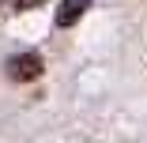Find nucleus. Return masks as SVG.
Instances as JSON below:
<instances>
[{"instance_id": "f257e3e1", "label": "nucleus", "mask_w": 147, "mask_h": 143, "mask_svg": "<svg viewBox=\"0 0 147 143\" xmlns=\"http://www.w3.org/2000/svg\"><path fill=\"white\" fill-rule=\"evenodd\" d=\"M42 56L38 53H19V56H11L8 60V79H15V83H34L38 75H42Z\"/></svg>"}, {"instance_id": "7ed1b4c3", "label": "nucleus", "mask_w": 147, "mask_h": 143, "mask_svg": "<svg viewBox=\"0 0 147 143\" xmlns=\"http://www.w3.org/2000/svg\"><path fill=\"white\" fill-rule=\"evenodd\" d=\"M8 11H30V8H42L45 0H0Z\"/></svg>"}, {"instance_id": "f03ea898", "label": "nucleus", "mask_w": 147, "mask_h": 143, "mask_svg": "<svg viewBox=\"0 0 147 143\" xmlns=\"http://www.w3.org/2000/svg\"><path fill=\"white\" fill-rule=\"evenodd\" d=\"M87 8H91V0H61V8H57V26H61V30L76 26Z\"/></svg>"}]
</instances>
